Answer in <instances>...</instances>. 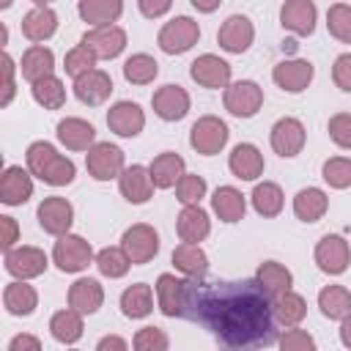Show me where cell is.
Listing matches in <instances>:
<instances>
[{
	"instance_id": "1",
	"label": "cell",
	"mask_w": 351,
	"mask_h": 351,
	"mask_svg": "<svg viewBox=\"0 0 351 351\" xmlns=\"http://www.w3.org/2000/svg\"><path fill=\"white\" fill-rule=\"evenodd\" d=\"M184 315L230 348L269 346L277 337L271 296L258 280H186Z\"/></svg>"
},
{
	"instance_id": "2",
	"label": "cell",
	"mask_w": 351,
	"mask_h": 351,
	"mask_svg": "<svg viewBox=\"0 0 351 351\" xmlns=\"http://www.w3.org/2000/svg\"><path fill=\"white\" fill-rule=\"evenodd\" d=\"M25 159H27V170H30V176L41 178V181L49 184V186H66V184H71L74 176H77L74 162H71L69 156L58 154L55 145L47 143V140H36V143H30Z\"/></svg>"
},
{
	"instance_id": "3",
	"label": "cell",
	"mask_w": 351,
	"mask_h": 351,
	"mask_svg": "<svg viewBox=\"0 0 351 351\" xmlns=\"http://www.w3.org/2000/svg\"><path fill=\"white\" fill-rule=\"evenodd\" d=\"M96 255H93V247L90 241H85L82 236L77 233H66L55 241L52 247V263L60 269V271H69V274H77L82 269H88V263H93Z\"/></svg>"
},
{
	"instance_id": "4",
	"label": "cell",
	"mask_w": 351,
	"mask_h": 351,
	"mask_svg": "<svg viewBox=\"0 0 351 351\" xmlns=\"http://www.w3.org/2000/svg\"><path fill=\"white\" fill-rule=\"evenodd\" d=\"M197 38H200V25L192 16H173L170 22L162 25L156 44L167 55H181V52L192 49L197 44Z\"/></svg>"
},
{
	"instance_id": "5",
	"label": "cell",
	"mask_w": 351,
	"mask_h": 351,
	"mask_svg": "<svg viewBox=\"0 0 351 351\" xmlns=\"http://www.w3.org/2000/svg\"><path fill=\"white\" fill-rule=\"evenodd\" d=\"M228 137H230L228 123H225L222 118H217V115H203V118H197V121L192 123V129H189V145H192L197 154H203V156L219 154V151L225 148Z\"/></svg>"
},
{
	"instance_id": "6",
	"label": "cell",
	"mask_w": 351,
	"mask_h": 351,
	"mask_svg": "<svg viewBox=\"0 0 351 351\" xmlns=\"http://www.w3.org/2000/svg\"><path fill=\"white\" fill-rule=\"evenodd\" d=\"M121 247H123L126 258L132 261V266L148 263V261H154L156 252H159V233H156L151 225L137 222V225H132V228L123 230Z\"/></svg>"
},
{
	"instance_id": "7",
	"label": "cell",
	"mask_w": 351,
	"mask_h": 351,
	"mask_svg": "<svg viewBox=\"0 0 351 351\" xmlns=\"http://www.w3.org/2000/svg\"><path fill=\"white\" fill-rule=\"evenodd\" d=\"M263 104V88L252 80H239L225 88V110L236 118H252Z\"/></svg>"
},
{
	"instance_id": "8",
	"label": "cell",
	"mask_w": 351,
	"mask_h": 351,
	"mask_svg": "<svg viewBox=\"0 0 351 351\" xmlns=\"http://www.w3.org/2000/svg\"><path fill=\"white\" fill-rule=\"evenodd\" d=\"M36 219H38V225H41L44 233L60 239V236L69 233V228L74 222V206L66 197H58V195L44 197L38 203V208H36Z\"/></svg>"
},
{
	"instance_id": "9",
	"label": "cell",
	"mask_w": 351,
	"mask_h": 351,
	"mask_svg": "<svg viewBox=\"0 0 351 351\" xmlns=\"http://www.w3.org/2000/svg\"><path fill=\"white\" fill-rule=\"evenodd\" d=\"M85 167L96 181H110V178H121L123 167V151L112 143H96L88 154H85Z\"/></svg>"
},
{
	"instance_id": "10",
	"label": "cell",
	"mask_w": 351,
	"mask_h": 351,
	"mask_svg": "<svg viewBox=\"0 0 351 351\" xmlns=\"http://www.w3.org/2000/svg\"><path fill=\"white\" fill-rule=\"evenodd\" d=\"M3 263H5V271H8L11 277H16V280L38 277V274H44L47 266H49L44 250L30 247V244H25V247H14L11 252H5V255H3Z\"/></svg>"
},
{
	"instance_id": "11",
	"label": "cell",
	"mask_w": 351,
	"mask_h": 351,
	"mask_svg": "<svg viewBox=\"0 0 351 351\" xmlns=\"http://www.w3.org/2000/svg\"><path fill=\"white\" fill-rule=\"evenodd\" d=\"M315 263L326 274H343L348 269V263H351L348 241L343 236H337V233L321 236V241L315 244Z\"/></svg>"
},
{
	"instance_id": "12",
	"label": "cell",
	"mask_w": 351,
	"mask_h": 351,
	"mask_svg": "<svg viewBox=\"0 0 351 351\" xmlns=\"http://www.w3.org/2000/svg\"><path fill=\"white\" fill-rule=\"evenodd\" d=\"M189 77L203 85V88H211V90H219V88H228L230 85V63L222 60L219 55H200L189 63Z\"/></svg>"
},
{
	"instance_id": "13",
	"label": "cell",
	"mask_w": 351,
	"mask_h": 351,
	"mask_svg": "<svg viewBox=\"0 0 351 351\" xmlns=\"http://www.w3.org/2000/svg\"><path fill=\"white\" fill-rule=\"evenodd\" d=\"M80 44H85L99 60H112L123 52L126 47V30L118 27V25H110V27H90Z\"/></svg>"
},
{
	"instance_id": "14",
	"label": "cell",
	"mask_w": 351,
	"mask_h": 351,
	"mask_svg": "<svg viewBox=\"0 0 351 351\" xmlns=\"http://www.w3.org/2000/svg\"><path fill=\"white\" fill-rule=\"evenodd\" d=\"M313 63L310 60H302V58H291V60H280L274 69H271V80L277 88L288 90V93H302L310 82H313Z\"/></svg>"
},
{
	"instance_id": "15",
	"label": "cell",
	"mask_w": 351,
	"mask_h": 351,
	"mask_svg": "<svg viewBox=\"0 0 351 351\" xmlns=\"http://www.w3.org/2000/svg\"><path fill=\"white\" fill-rule=\"evenodd\" d=\"M271 148L274 154L291 159L296 156L302 148H304V140H307V132H304V123L299 118H280L274 126H271Z\"/></svg>"
},
{
	"instance_id": "16",
	"label": "cell",
	"mask_w": 351,
	"mask_h": 351,
	"mask_svg": "<svg viewBox=\"0 0 351 351\" xmlns=\"http://www.w3.org/2000/svg\"><path fill=\"white\" fill-rule=\"evenodd\" d=\"M252 38H255V27H252L250 16H244V14H233V16H228V19L222 22L219 33H217L219 47H222L225 52H233V55L247 52L250 44H252Z\"/></svg>"
},
{
	"instance_id": "17",
	"label": "cell",
	"mask_w": 351,
	"mask_h": 351,
	"mask_svg": "<svg viewBox=\"0 0 351 351\" xmlns=\"http://www.w3.org/2000/svg\"><path fill=\"white\" fill-rule=\"evenodd\" d=\"M151 107L162 121H181L189 112V93L181 85H162L151 96Z\"/></svg>"
},
{
	"instance_id": "18",
	"label": "cell",
	"mask_w": 351,
	"mask_h": 351,
	"mask_svg": "<svg viewBox=\"0 0 351 351\" xmlns=\"http://www.w3.org/2000/svg\"><path fill=\"white\" fill-rule=\"evenodd\" d=\"M107 126L118 137H137L145 126V112L137 101H115L107 110Z\"/></svg>"
},
{
	"instance_id": "19",
	"label": "cell",
	"mask_w": 351,
	"mask_h": 351,
	"mask_svg": "<svg viewBox=\"0 0 351 351\" xmlns=\"http://www.w3.org/2000/svg\"><path fill=\"white\" fill-rule=\"evenodd\" d=\"M58 30V14L47 3H33V8L22 16V36L33 44L52 38Z\"/></svg>"
},
{
	"instance_id": "20",
	"label": "cell",
	"mask_w": 351,
	"mask_h": 351,
	"mask_svg": "<svg viewBox=\"0 0 351 351\" xmlns=\"http://www.w3.org/2000/svg\"><path fill=\"white\" fill-rule=\"evenodd\" d=\"M33 195V178L30 170H22L19 165H8L0 176V200L5 206H22Z\"/></svg>"
},
{
	"instance_id": "21",
	"label": "cell",
	"mask_w": 351,
	"mask_h": 351,
	"mask_svg": "<svg viewBox=\"0 0 351 351\" xmlns=\"http://www.w3.org/2000/svg\"><path fill=\"white\" fill-rule=\"evenodd\" d=\"M315 14L313 0H288L280 8V25L296 36H310L315 30Z\"/></svg>"
},
{
	"instance_id": "22",
	"label": "cell",
	"mask_w": 351,
	"mask_h": 351,
	"mask_svg": "<svg viewBox=\"0 0 351 351\" xmlns=\"http://www.w3.org/2000/svg\"><path fill=\"white\" fill-rule=\"evenodd\" d=\"M110 93H112V80H110V74L101 71V69H93V71L82 74L80 80H74V96H77L82 104H88V107L104 104V101L110 99Z\"/></svg>"
},
{
	"instance_id": "23",
	"label": "cell",
	"mask_w": 351,
	"mask_h": 351,
	"mask_svg": "<svg viewBox=\"0 0 351 351\" xmlns=\"http://www.w3.org/2000/svg\"><path fill=\"white\" fill-rule=\"evenodd\" d=\"M118 189H121V195H123L129 203H134V206L148 203L151 195H154V178H151V170L143 167V165H132V167H126V170L121 173V178H118Z\"/></svg>"
},
{
	"instance_id": "24",
	"label": "cell",
	"mask_w": 351,
	"mask_h": 351,
	"mask_svg": "<svg viewBox=\"0 0 351 351\" xmlns=\"http://www.w3.org/2000/svg\"><path fill=\"white\" fill-rule=\"evenodd\" d=\"M184 296H186V280H181L170 271L156 277V302L167 318L184 315Z\"/></svg>"
},
{
	"instance_id": "25",
	"label": "cell",
	"mask_w": 351,
	"mask_h": 351,
	"mask_svg": "<svg viewBox=\"0 0 351 351\" xmlns=\"http://www.w3.org/2000/svg\"><path fill=\"white\" fill-rule=\"evenodd\" d=\"M104 302V288L93 277H80L69 288V307L77 310L80 315H93Z\"/></svg>"
},
{
	"instance_id": "26",
	"label": "cell",
	"mask_w": 351,
	"mask_h": 351,
	"mask_svg": "<svg viewBox=\"0 0 351 351\" xmlns=\"http://www.w3.org/2000/svg\"><path fill=\"white\" fill-rule=\"evenodd\" d=\"M58 140L69 151H90L96 145V129L85 118H63L58 121Z\"/></svg>"
},
{
	"instance_id": "27",
	"label": "cell",
	"mask_w": 351,
	"mask_h": 351,
	"mask_svg": "<svg viewBox=\"0 0 351 351\" xmlns=\"http://www.w3.org/2000/svg\"><path fill=\"white\" fill-rule=\"evenodd\" d=\"M228 167L236 178L241 181H255L261 173H263V154L258 145L252 143H239L230 156H228Z\"/></svg>"
},
{
	"instance_id": "28",
	"label": "cell",
	"mask_w": 351,
	"mask_h": 351,
	"mask_svg": "<svg viewBox=\"0 0 351 351\" xmlns=\"http://www.w3.org/2000/svg\"><path fill=\"white\" fill-rule=\"evenodd\" d=\"M52 69H55V55H52L49 47L33 44V47L25 49L22 63H19V71H22V77H25L30 85H36V82L52 77Z\"/></svg>"
},
{
	"instance_id": "29",
	"label": "cell",
	"mask_w": 351,
	"mask_h": 351,
	"mask_svg": "<svg viewBox=\"0 0 351 351\" xmlns=\"http://www.w3.org/2000/svg\"><path fill=\"white\" fill-rule=\"evenodd\" d=\"M176 230L184 244H197L211 233V219L200 206H184L176 219Z\"/></svg>"
},
{
	"instance_id": "30",
	"label": "cell",
	"mask_w": 351,
	"mask_h": 351,
	"mask_svg": "<svg viewBox=\"0 0 351 351\" xmlns=\"http://www.w3.org/2000/svg\"><path fill=\"white\" fill-rule=\"evenodd\" d=\"M211 208H214V214H217L222 222H239V219H244L247 200H244V195H241L236 186L225 184V186H217V189H214V195H211Z\"/></svg>"
},
{
	"instance_id": "31",
	"label": "cell",
	"mask_w": 351,
	"mask_h": 351,
	"mask_svg": "<svg viewBox=\"0 0 351 351\" xmlns=\"http://www.w3.org/2000/svg\"><path fill=\"white\" fill-rule=\"evenodd\" d=\"M77 11L82 22H88L90 27H110L123 14V3L121 0H80Z\"/></svg>"
},
{
	"instance_id": "32",
	"label": "cell",
	"mask_w": 351,
	"mask_h": 351,
	"mask_svg": "<svg viewBox=\"0 0 351 351\" xmlns=\"http://www.w3.org/2000/svg\"><path fill=\"white\" fill-rule=\"evenodd\" d=\"M148 170H151V178H154L156 189H170L184 176V156H178L176 151H165L148 165Z\"/></svg>"
},
{
	"instance_id": "33",
	"label": "cell",
	"mask_w": 351,
	"mask_h": 351,
	"mask_svg": "<svg viewBox=\"0 0 351 351\" xmlns=\"http://www.w3.org/2000/svg\"><path fill=\"white\" fill-rule=\"evenodd\" d=\"M326 208H329V197L318 186H304L293 197V214L302 222H318L326 214Z\"/></svg>"
},
{
	"instance_id": "34",
	"label": "cell",
	"mask_w": 351,
	"mask_h": 351,
	"mask_svg": "<svg viewBox=\"0 0 351 351\" xmlns=\"http://www.w3.org/2000/svg\"><path fill=\"white\" fill-rule=\"evenodd\" d=\"M3 307L11 315H30L38 307V293L25 280H14L3 288Z\"/></svg>"
},
{
	"instance_id": "35",
	"label": "cell",
	"mask_w": 351,
	"mask_h": 351,
	"mask_svg": "<svg viewBox=\"0 0 351 351\" xmlns=\"http://www.w3.org/2000/svg\"><path fill=\"white\" fill-rule=\"evenodd\" d=\"M255 280L263 285V291H266L271 299L288 293L291 285H293V274H291L282 263H277V261H263V263L258 266V271H255Z\"/></svg>"
},
{
	"instance_id": "36",
	"label": "cell",
	"mask_w": 351,
	"mask_h": 351,
	"mask_svg": "<svg viewBox=\"0 0 351 351\" xmlns=\"http://www.w3.org/2000/svg\"><path fill=\"white\" fill-rule=\"evenodd\" d=\"M173 266L181 271V274H186L189 280H195V277H203L206 271H208V255L200 250V244H178L176 250H173Z\"/></svg>"
},
{
	"instance_id": "37",
	"label": "cell",
	"mask_w": 351,
	"mask_h": 351,
	"mask_svg": "<svg viewBox=\"0 0 351 351\" xmlns=\"http://www.w3.org/2000/svg\"><path fill=\"white\" fill-rule=\"evenodd\" d=\"M318 307L329 321H343L351 315V291L343 285H326L318 293Z\"/></svg>"
},
{
	"instance_id": "38",
	"label": "cell",
	"mask_w": 351,
	"mask_h": 351,
	"mask_svg": "<svg viewBox=\"0 0 351 351\" xmlns=\"http://www.w3.org/2000/svg\"><path fill=\"white\" fill-rule=\"evenodd\" d=\"M250 200H252V208H255L261 217H277V214L282 211V206H285V195H282L280 184H274V181H261V184H255Z\"/></svg>"
},
{
	"instance_id": "39",
	"label": "cell",
	"mask_w": 351,
	"mask_h": 351,
	"mask_svg": "<svg viewBox=\"0 0 351 351\" xmlns=\"http://www.w3.org/2000/svg\"><path fill=\"white\" fill-rule=\"evenodd\" d=\"M154 310V296H151V285L145 282H134L121 293V313L126 318H145Z\"/></svg>"
},
{
	"instance_id": "40",
	"label": "cell",
	"mask_w": 351,
	"mask_h": 351,
	"mask_svg": "<svg viewBox=\"0 0 351 351\" xmlns=\"http://www.w3.org/2000/svg\"><path fill=\"white\" fill-rule=\"evenodd\" d=\"M271 310H274V321L291 329V326H296V324L307 315V302H304L302 293L288 291V293L271 299Z\"/></svg>"
},
{
	"instance_id": "41",
	"label": "cell",
	"mask_w": 351,
	"mask_h": 351,
	"mask_svg": "<svg viewBox=\"0 0 351 351\" xmlns=\"http://www.w3.org/2000/svg\"><path fill=\"white\" fill-rule=\"evenodd\" d=\"M82 315L77 313V310H71V307H66V310H58L52 318H49V332H52V337L58 340V343H77L80 337H82Z\"/></svg>"
},
{
	"instance_id": "42",
	"label": "cell",
	"mask_w": 351,
	"mask_h": 351,
	"mask_svg": "<svg viewBox=\"0 0 351 351\" xmlns=\"http://www.w3.org/2000/svg\"><path fill=\"white\" fill-rule=\"evenodd\" d=\"M156 74H159V63L145 52H137L123 60V77L132 85H148L156 80Z\"/></svg>"
},
{
	"instance_id": "43",
	"label": "cell",
	"mask_w": 351,
	"mask_h": 351,
	"mask_svg": "<svg viewBox=\"0 0 351 351\" xmlns=\"http://www.w3.org/2000/svg\"><path fill=\"white\" fill-rule=\"evenodd\" d=\"M30 90H33L36 104H41L44 110H60L66 104V88H63V82L55 74L41 80V82H36Z\"/></svg>"
},
{
	"instance_id": "44",
	"label": "cell",
	"mask_w": 351,
	"mask_h": 351,
	"mask_svg": "<svg viewBox=\"0 0 351 351\" xmlns=\"http://www.w3.org/2000/svg\"><path fill=\"white\" fill-rule=\"evenodd\" d=\"M96 266H99V271H101L104 277L118 280V277H123V274L129 271L132 261L126 258L123 247H104V250L96 252Z\"/></svg>"
},
{
	"instance_id": "45",
	"label": "cell",
	"mask_w": 351,
	"mask_h": 351,
	"mask_svg": "<svg viewBox=\"0 0 351 351\" xmlns=\"http://www.w3.org/2000/svg\"><path fill=\"white\" fill-rule=\"evenodd\" d=\"M326 27H329V33L337 41L351 44V5L348 3L329 5V11H326Z\"/></svg>"
},
{
	"instance_id": "46",
	"label": "cell",
	"mask_w": 351,
	"mask_h": 351,
	"mask_svg": "<svg viewBox=\"0 0 351 351\" xmlns=\"http://www.w3.org/2000/svg\"><path fill=\"white\" fill-rule=\"evenodd\" d=\"M96 60H99V58H96L85 44H77V47H71V49L66 52L63 69H66V74H69V77L80 80L82 74H88V71H93V69H96Z\"/></svg>"
},
{
	"instance_id": "47",
	"label": "cell",
	"mask_w": 351,
	"mask_h": 351,
	"mask_svg": "<svg viewBox=\"0 0 351 351\" xmlns=\"http://www.w3.org/2000/svg\"><path fill=\"white\" fill-rule=\"evenodd\" d=\"M321 178L332 186V189H346L351 186V159L348 156H332L324 162L321 167Z\"/></svg>"
},
{
	"instance_id": "48",
	"label": "cell",
	"mask_w": 351,
	"mask_h": 351,
	"mask_svg": "<svg viewBox=\"0 0 351 351\" xmlns=\"http://www.w3.org/2000/svg\"><path fill=\"white\" fill-rule=\"evenodd\" d=\"M206 195V178L197 173H184L181 181L176 184V197L181 206H200Z\"/></svg>"
},
{
	"instance_id": "49",
	"label": "cell",
	"mask_w": 351,
	"mask_h": 351,
	"mask_svg": "<svg viewBox=\"0 0 351 351\" xmlns=\"http://www.w3.org/2000/svg\"><path fill=\"white\" fill-rule=\"evenodd\" d=\"M132 346H134V351H167L170 348V337L159 326H143V329H137Z\"/></svg>"
},
{
	"instance_id": "50",
	"label": "cell",
	"mask_w": 351,
	"mask_h": 351,
	"mask_svg": "<svg viewBox=\"0 0 351 351\" xmlns=\"http://www.w3.org/2000/svg\"><path fill=\"white\" fill-rule=\"evenodd\" d=\"M277 346H280V351H315L313 335H310L307 329H296V326L285 329V332L280 335Z\"/></svg>"
},
{
	"instance_id": "51",
	"label": "cell",
	"mask_w": 351,
	"mask_h": 351,
	"mask_svg": "<svg viewBox=\"0 0 351 351\" xmlns=\"http://www.w3.org/2000/svg\"><path fill=\"white\" fill-rule=\"evenodd\" d=\"M329 137L335 145L351 151V112H337L329 118Z\"/></svg>"
},
{
	"instance_id": "52",
	"label": "cell",
	"mask_w": 351,
	"mask_h": 351,
	"mask_svg": "<svg viewBox=\"0 0 351 351\" xmlns=\"http://www.w3.org/2000/svg\"><path fill=\"white\" fill-rule=\"evenodd\" d=\"M332 80H335V85L340 90L351 93V52H343V55L335 58V63H332Z\"/></svg>"
},
{
	"instance_id": "53",
	"label": "cell",
	"mask_w": 351,
	"mask_h": 351,
	"mask_svg": "<svg viewBox=\"0 0 351 351\" xmlns=\"http://www.w3.org/2000/svg\"><path fill=\"white\" fill-rule=\"evenodd\" d=\"M3 96H0V107H8L11 104V99H14V93H16V85H14V71H16V66H14V58L8 55V52H3Z\"/></svg>"
},
{
	"instance_id": "54",
	"label": "cell",
	"mask_w": 351,
	"mask_h": 351,
	"mask_svg": "<svg viewBox=\"0 0 351 351\" xmlns=\"http://www.w3.org/2000/svg\"><path fill=\"white\" fill-rule=\"evenodd\" d=\"M16 241H19V225H16L14 217L3 214V217H0V250H3V255L11 252Z\"/></svg>"
},
{
	"instance_id": "55",
	"label": "cell",
	"mask_w": 351,
	"mask_h": 351,
	"mask_svg": "<svg viewBox=\"0 0 351 351\" xmlns=\"http://www.w3.org/2000/svg\"><path fill=\"white\" fill-rule=\"evenodd\" d=\"M8 351H41V340H38L36 335L19 332V335H14V337H11Z\"/></svg>"
},
{
	"instance_id": "56",
	"label": "cell",
	"mask_w": 351,
	"mask_h": 351,
	"mask_svg": "<svg viewBox=\"0 0 351 351\" xmlns=\"http://www.w3.org/2000/svg\"><path fill=\"white\" fill-rule=\"evenodd\" d=\"M170 5H173L170 0H140V3H137L140 14H143V16H148V19L167 14V11H170Z\"/></svg>"
},
{
	"instance_id": "57",
	"label": "cell",
	"mask_w": 351,
	"mask_h": 351,
	"mask_svg": "<svg viewBox=\"0 0 351 351\" xmlns=\"http://www.w3.org/2000/svg\"><path fill=\"white\" fill-rule=\"evenodd\" d=\"M96 351H129V343L121 335H104L96 343Z\"/></svg>"
},
{
	"instance_id": "58",
	"label": "cell",
	"mask_w": 351,
	"mask_h": 351,
	"mask_svg": "<svg viewBox=\"0 0 351 351\" xmlns=\"http://www.w3.org/2000/svg\"><path fill=\"white\" fill-rule=\"evenodd\" d=\"M340 343H343V346L351 351V315L340 321Z\"/></svg>"
},
{
	"instance_id": "59",
	"label": "cell",
	"mask_w": 351,
	"mask_h": 351,
	"mask_svg": "<svg viewBox=\"0 0 351 351\" xmlns=\"http://www.w3.org/2000/svg\"><path fill=\"white\" fill-rule=\"evenodd\" d=\"M192 5H195L197 11H214V8L219 5V0H214V3H200V0H192Z\"/></svg>"
},
{
	"instance_id": "60",
	"label": "cell",
	"mask_w": 351,
	"mask_h": 351,
	"mask_svg": "<svg viewBox=\"0 0 351 351\" xmlns=\"http://www.w3.org/2000/svg\"><path fill=\"white\" fill-rule=\"evenodd\" d=\"M8 44V30H5V25H0V47H5Z\"/></svg>"
},
{
	"instance_id": "61",
	"label": "cell",
	"mask_w": 351,
	"mask_h": 351,
	"mask_svg": "<svg viewBox=\"0 0 351 351\" xmlns=\"http://www.w3.org/2000/svg\"><path fill=\"white\" fill-rule=\"evenodd\" d=\"M71 351H77V348H71Z\"/></svg>"
},
{
	"instance_id": "62",
	"label": "cell",
	"mask_w": 351,
	"mask_h": 351,
	"mask_svg": "<svg viewBox=\"0 0 351 351\" xmlns=\"http://www.w3.org/2000/svg\"><path fill=\"white\" fill-rule=\"evenodd\" d=\"M239 351H241V348H239Z\"/></svg>"
}]
</instances>
